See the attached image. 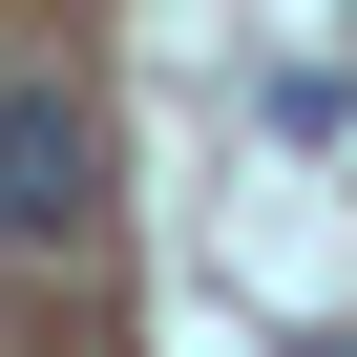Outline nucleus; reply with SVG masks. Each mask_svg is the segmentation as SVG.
Segmentation results:
<instances>
[{
    "label": "nucleus",
    "mask_w": 357,
    "mask_h": 357,
    "mask_svg": "<svg viewBox=\"0 0 357 357\" xmlns=\"http://www.w3.org/2000/svg\"><path fill=\"white\" fill-rule=\"evenodd\" d=\"M84 168H105V147H84L63 84H0V231H84V211H105Z\"/></svg>",
    "instance_id": "nucleus-1"
}]
</instances>
